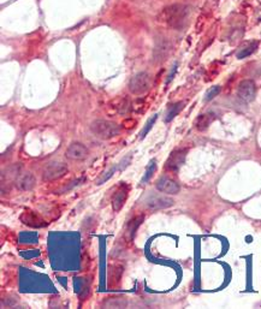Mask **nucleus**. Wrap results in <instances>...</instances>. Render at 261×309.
Segmentation results:
<instances>
[{
	"label": "nucleus",
	"instance_id": "obj_16",
	"mask_svg": "<svg viewBox=\"0 0 261 309\" xmlns=\"http://www.w3.org/2000/svg\"><path fill=\"white\" fill-rule=\"evenodd\" d=\"M113 107L116 108L117 111H118V113L121 114H124L127 113L128 111L130 110V103L129 100L126 99V98H121V99H117L115 103H113Z\"/></svg>",
	"mask_w": 261,
	"mask_h": 309
},
{
	"label": "nucleus",
	"instance_id": "obj_2",
	"mask_svg": "<svg viewBox=\"0 0 261 309\" xmlns=\"http://www.w3.org/2000/svg\"><path fill=\"white\" fill-rule=\"evenodd\" d=\"M91 130L97 137L101 138V140H110L119 134V127L116 123L104 119L95 120L92 123Z\"/></svg>",
	"mask_w": 261,
	"mask_h": 309
},
{
	"label": "nucleus",
	"instance_id": "obj_12",
	"mask_svg": "<svg viewBox=\"0 0 261 309\" xmlns=\"http://www.w3.org/2000/svg\"><path fill=\"white\" fill-rule=\"evenodd\" d=\"M214 118H216V117H214L213 113L201 114V116L196 119V122H195V125H196V129L200 130V131L206 130L209 127V124H211V123L213 122Z\"/></svg>",
	"mask_w": 261,
	"mask_h": 309
},
{
	"label": "nucleus",
	"instance_id": "obj_5",
	"mask_svg": "<svg viewBox=\"0 0 261 309\" xmlns=\"http://www.w3.org/2000/svg\"><path fill=\"white\" fill-rule=\"evenodd\" d=\"M237 94L240 99L243 100L244 103H252L255 99V95H257V87H255L254 82L252 80L242 81L240 86H238Z\"/></svg>",
	"mask_w": 261,
	"mask_h": 309
},
{
	"label": "nucleus",
	"instance_id": "obj_21",
	"mask_svg": "<svg viewBox=\"0 0 261 309\" xmlns=\"http://www.w3.org/2000/svg\"><path fill=\"white\" fill-rule=\"evenodd\" d=\"M118 300L119 299H110L107 302L105 303V306L106 307H115V308H121V307H124V306H127L126 302L118 303Z\"/></svg>",
	"mask_w": 261,
	"mask_h": 309
},
{
	"label": "nucleus",
	"instance_id": "obj_22",
	"mask_svg": "<svg viewBox=\"0 0 261 309\" xmlns=\"http://www.w3.org/2000/svg\"><path fill=\"white\" fill-rule=\"evenodd\" d=\"M115 170H116V169H111V170H110V171H108V172H107V174H106V176H105V177H102V178H101V179H99V180H98V183H97V184H102V182H105V180H106V179H108V178H110V177H111V176H112V174H113V172H115Z\"/></svg>",
	"mask_w": 261,
	"mask_h": 309
},
{
	"label": "nucleus",
	"instance_id": "obj_6",
	"mask_svg": "<svg viewBox=\"0 0 261 309\" xmlns=\"http://www.w3.org/2000/svg\"><path fill=\"white\" fill-rule=\"evenodd\" d=\"M89 150L81 142H73L66 149L65 157L70 160H83L88 157Z\"/></svg>",
	"mask_w": 261,
	"mask_h": 309
},
{
	"label": "nucleus",
	"instance_id": "obj_14",
	"mask_svg": "<svg viewBox=\"0 0 261 309\" xmlns=\"http://www.w3.org/2000/svg\"><path fill=\"white\" fill-rule=\"evenodd\" d=\"M142 221H143V215H138V217H136L132 220L129 221V224H128V226H127V236H128V239L131 240L132 237H134L136 230H137L138 226H140L141 224H142Z\"/></svg>",
	"mask_w": 261,
	"mask_h": 309
},
{
	"label": "nucleus",
	"instance_id": "obj_13",
	"mask_svg": "<svg viewBox=\"0 0 261 309\" xmlns=\"http://www.w3.org/2000/svg\"><path fill=\"white\" fill-rule=\"evenodd\" d=\"M258 46H259V43H258L257 41H253V42L247 43V45H244L243 47H242L241 50L237 52L236 57H237L238 59L246 58V57L251 56V54L254 53L255 50H257V48H258Z\"/></svg>",
	"mask_w": 261,
	"mask_h": 309
},
{
	"label": "nucleus",
	"instance_id": "obj_9",
	"mask_svg": "<svg viewBox=\"0 0 261 309\" xmlns=\"http://www.w3.org/2000/svg\"><path fill=\"white\" fill-rule=\"evenodd\" d=\"M175 204L172 199L170 198H165V196H153L149 200H147V207L149 209H164L167 208V207H171Z\"/></svg>",
	"mask_w": 261,
	"mask_h": 309
},
{
	"label": "nucleus",
	"instance_id": "obj_11",
	"mask_svg": "<svg viewBox=\"0 0 261 309\" xmlns=\"http://www.w3.org/2000/svg\"><path fill=\"white\" fill-rule=\"evenodd\" d=\"M128 199V189L126 185H122L112 199V208L115 212H118L123 208Z\"/></svg>",
	"mask_w": 261,
	"mask_h": 309
},
{
	"label": "nucleus",
	"instance_id": "obj_3",
	"mask_svg": "<svg viewBox=\"0 0 261 309\" xmlns=\"http://www.w3.org/2000/svg\"><path fill=\"white\" fill-rule=\"evenodd\" d=\"M152 87V77L148 72H138L129 82V90L134 95H142Z\"/></svg>",
	"mask_w": 261,
	"mask_h": 309
},
{
	"label": "nucleus",
	"instance_id": "obj_17",
	"mask_svg": "<svg viewBox=\"0 0 261 309\" xmlns=\"http://www.w3.org/2000/svg\"><path fill=\"white\" fill-rule=\"evenodd\" d=\"M156 169H157L156 160H152L151 163H149L148 168H147V170H146V174H145V176H143V178H142V183L148 182V180L151 179V177L153 176V173H154V171H156Z\"/></svg>",
	"mask_w": 261,
	"mask_h": 309
},
{
	"label": "nucleus",
	"instance_id": "obj_19",
	"mask_svg": "<svg viewBox=\"0 0 261 309\" xmlns=\"http://www.w3.org/2000/svg\"><path fill=\"white\" fill-rule=\"evenodd\" d=\"M157 118H158V116L156 114V116H153V118L148 119V122L146 123V125H145V128H143V130L141 131V134H140V138H145V137H146V135H147V134L149 133V130L152 129V127H153L154 123H156Z\"/></svg>",
	"mask_w": 261,
	"mask_h": 309
},
{
	"label": "nucleus",
	"instance_id": "obj_4",
	"mask_svg": "<svg viewBox=\"0 0 261 309\" xmlns=\"http://www.w3.org/2000/svg\"><path fill=\"white\" fill-rule=\"evenodd\" d=\"M67 173V166L64 163H50L45 169H43V179L48 180H56L62 178Z\"/></svg>",
	"mask_w": 261,
	"mask_h": 309
},
{
	"label": "nucleus",
	"instance_id": "obj_1",
	"mask_svg": "<svg viewBox=\"0 0 261 309\" xmlns=\"http://www.w3.org/2000/svg\"><path fill=\"white\" fill-rule=\"evenodd\" d=\"M190 15V7L187 5L175 4L165 7L160 15V21L165 22L173 29H182L186 26Z\"/></svg>",
	"mask_w": 261,
	"mask_h": 309
},
{
	"label": "nucleus",
	"instance_id": "obj_10",
	"mask_svg": "<svg viewBox=\"0 0 261 309\" xmlns=\"http://www.w3.org/2000/svg\"><path fill=\"white\" fill-rule=\"evenodd\" d=\"M36 184V179L29 172L22 173L16 179V187L20 190H32Z\"/></svg>",
	"mask_w": 261,
	"mask_h": 309
},
{
	"label": "nucleus",
	"instance_id": "obj_8",
	"mask_svg": "<svg viewBox=\"0 0 261 309\" xmlns=\"http://www.w3.org/2000/svg\"><path fill=\"white\" fill-rule=\"evenodd\" d=\"M186 155L187 150L184 149L175 150V152L171 153V155L168 157V159L166 161V169L170 170V171H177V170L184 164Z\"/></svg>",
	"mask_w": 261,
	"mask_h": 309
},
{
	"label": "nucleus",
	"instance_id": "obj_7",
	"mask_svg": "<svg viewBox=\"0 0 261 309\" xmlns=\"http://www.w3.org/2000/svg\"><path fill=\"white\" fill-rule=\"evenodd\" d=\"M156 187L162 193L171 194V195H176V194L179 193V189H181L177 182H175L171 178H167V177H163V178L158 179Z\"/></svg>",
	"mask_w": 261,
	"mask_h": 309
},
{
	"label": "nucleus",
	"instance_id": "obj_15",
	"mask_svg": "<svg viewBox=\"0 0 261 309\" xmlns=\"http://www.w3.org/2000/svg\"><path fill=\"white\" fill-rule=\"evenodd\" d=\"M183 106H184L183 103H173L172 106H170V108H168L167 112H166V117H165V122H166V123L171 122V120L175 118V117L177 116L179 112L182 111V108H183Z\"/></svg>",
	"mask_w": 261,
	"mask_h": 309
},
{
	"label": "nucleus",
	"instance_id": "obj_20",
	"mask_svg": "<svg viewBox=\"0 0 261 309\" xmlns=\"http://www.w3.org/2000/svg\"><path fill=\"white\" fill-rule=\"evenodd\" d=\"M220 90H222V88H220L219 86H214V87H212V88H209L205 95V100L209 101V100L214 99V98L219 94Z\"/></svg>",
	"mask_w": 261,
	"mask_h": 309
},
{
	"label": "nucleus",
	"instance_id": "obj_18",
	"mask_svg": "<svg viewBox=\"0 0 261 309\" xmlns=\"http://www.w3.org/2000/svg\"><path fill=\"white\" fill-rule=\"evenodd\" d=\"M167 52V46L165 45L164 42H162L160 45H158L156 47V51H154V54H156V58L162 60V58H164L165 54Z\"/></svg>",
	"mask_w": 261,
	"mask_h": 309
}]
</instances>
